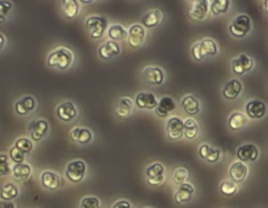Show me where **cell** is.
<instances>
[{
	"label": "cell",
	"instance_id": "cell-19",
	"mask_svg": "<svg viewBox=\"0 0 268 208\" xmlns=\"http://www.w3.org/2000/svg\"><path fill=\"white\" fill-rule=\"evenodd\" d=\"M242 92V84L237 79H233L226 82L223 87L222 95L227 100H235Z\"/></svg>",
	"mask_w": 268,
	"mask_h": 208
},
{
	"label": "cell",
	"instance_id": "cell-11",
	"mask_svg": "<svg viewBox=\"0 0 268 208\" xmlns=\"http://www.w3.org/2000/svg\"><path fill=\"white\" fill-rule=\"evenodd\" d=\"M31 137L35 141H41L49 132V123L43 119L33 121L29 126Z\"/></svg>",
	"mask_w": 268,
	"mask_h": 208
},
{
	"label": "cell",
	"instance_id": "cell-22",
	"mask_svg": "<svg viewBox=\"0 0 268 208\" xmlns=\"http://www.w3.org/2000/svg\"><path fill=\"white\" fill-rule=\"evenodd\" d=\"M199 156L205 159L209 163H215L221 156V151L219 149L213 148L212 146H210L209 144H202V145L199 147L198 149Z\"/></svg>",
	"mask_w": 268,
	"mask_h": 208
},
{
	"label": "cell",
	"instance_id": "cell-26",
	"mask_svg": "<svg viewBox=\"0 0 268 208\" xmlns=\"http://www.w3.org/2000/svg\"><path fill=\"white\" fill-rule=\"evenodd\" d=\"M70 138L72 139V141L79 144H87L92 139V134L87 129L76 126V128L70 132Z\"/></svg>",
	"mask_w": 268,
	"mask_h": 208
},
{
	"label": "cell",
	"instance_id": "cell-41",
	"mask_svg": "<svg viewBox=\"0 0 268 208\" xmlns=\"http://www.w3.org/2000/svg\"><path fill=\"white\" fill-rule=\"evenodd\" d=\"M13 3L10 1H0V22H5L7 15L12 10Z\"/></svg>",
	"mask_w": 268,
	"mask_h": 208
},
{
	"label": "cell",
	"instance_id": "cell-45",
	"mask_svg": "<svg viewBox=\"0 0 268 208\" xmlns=\"http://www.w3.org/2000/svg\"><path fill=\"white\" fill-rule=\"evenodd\" d=\"M4 43H5V39H4L3 36L1 34H0V50L3 49Z\"/></svg>",
	"mask_w": 268,
	"mask_h": 208
},
{
	"label": "cell",
	"instance_id": "cell-12",
	"mask_svg": "<svg viewBox=\"0 0 268 208\" xmlns=\"http://www.w3.org/2000/svg\"><path fill=\"white\" fill-rule=\"evenodd\" d=\"M77 108L72 102L66 101L61 103L57 107V116L58 118L64 122H70L77 117Z\"/></svg>",
	"mask_w": 268,
	"mask_h": 208
},
{
	"label": "cell",
	"instance_id": "cell-2",
	"mask_svg": "<svg viewBox=\"0 0 268 208\" xmlns=\"http://www.w3.org/2000/svg\"><path fill=\"white\" fill-rule=\"evenodd\" d=\"M217 53V44L212 39H203L192 47V56L196 61H200L207 56H216Z\"/></svg>",
	"mask_w": 268,
	"mask_h": 208
},
{
	"label": "cell",
	"instance_id": "cell-42",
	"mask_svg": "<svg viewBox=\"0 0 268 208\" xmlns=\"http://www.w3.org/2000/svg\"><path fill=\"white\" fill-rule=\"evenodd\" d=\"M10 156L12 158V160L15 162L16 164H21L23 163L24 161V153L20 150L18 149L16 146H13L10 150Z\"/></svg>",
	"mask_w": 268,
	"mask_h": 208
},
{
	"label": "cell",
	"instance_id": "cell-31",
	"mask_svg": "<svg viewBox=\"0 0 268 208\" xmlns=\"http://www.w3.org/2000/svg\"><path fill=\"white\" fill-rule=\"evenodd\" d=\"M108 36L112 41L123 40L128 37V31L121 24H113L108 29Z\"/></svg>",
	"mask_w": 268,
	"mask_h": 208
},
{
	"label": "cell",
	"instance_id": "cell-13",
	"mask_svg": "<svg viewBox=\"0 0 268 208\" xmlns=\"http://www.w3.org/2000/svg\"><path fill=\"white\" fill-rule=\"evenodd\" d=\"M143 78L149 84L161 85L163 82V71L160 68L149 67L143 70Z\"/></svg>",
	"mask_w": 268,
	"mask_h": 208
},
{
	"label": "cell",
	"instance_id": "cell-5",
	"mask_svg": "<svg viewBox=\"0 0 268 208\" xmlns=\"http://www.w3.org/2000/svg\"><path fill=\"white\" fill-rule=\"evenodd\" d=\"M86 173V165L83 161L76 160L72 161L67 165L66 177L72 183H79L84 179Z\"/></svg>",
	"mask_w": 268,
	"mask_h": 208
},
{
	"label": "cell",
	"instance_id": "cell-30",
	"mask_svg": "<svg viewBox=\"0 0 268 208\" xmlns=\"http://www.w3.org/2000/svg\"><path fill=\"white\" fill-rule=\"evenodd\" d=\"M247 123V117L242 113H234L228 119V126L230 130L239 131L243 129Z\"/></svg>",
	"mask_w": 268,
	"mask_h": 208
},
{
	"label": "cell",
	"instance_id": "cell-35",
	"mask_svg": "<svg viewBox=\"0 0 268 208\" xmlns=\"http://www.w3.org/2000/svg\"><path fill=\"white\" fill-rule=\"evenodd\" d=\"M189 178V169L184 166H179L174 170L173 174V181L176 184L181 185L186 183L187 179Z\"/></svg>",
	"mask_w": 268,
	"mask_h": 208
},
{
	"label": "cell",
	"instance_id": "cell-16",
	"mask_svg": "<svg viewBox=\"0 0 268 208\" xmlns=\"http://www.w3.org/2000/svg\"><path fill=\"white\" fill-rule=\"evenodd\" d=\"M135 104L141 110H155L159 105V101L151 93H140L135 97Z\"/></svg>",
	"mask_w": 268,
	"mask_h": 208
},
{
	"label": "cell",
	"instance_id": "cell-33",
	"mask_svg": "<svg viewBox=\"0 0 268 208\" xmlns=\"http://www.w3.org/2000/svg\"><path fill=\"white\" fill-rule=\"evenodd\" d=\"M199 133L197 122L194 119H188L184 121V137L187 139H195Z\"/></svg>",
	"mask_w": 268,
	"mask_h": 208
},
{
	"label": "cell",
	"instance_id": "cell-28",
	"mask_svg": "<svg viewBox=\"0 0 268 208\" xmlns=\"http://www.w3.org/2000/svg\"><path fill=\"white\" fill-rule=\"evenodd\" d=\"M79 3L76 0H64L62 3V13L68 19H73L79 14Z\"/></svg>",
	"mask_w": 268,
	"mask_h": 208
},
{
	"label": "cell",
	"instance_id": "cell-39",
	"mask_svg": "<svg viewBox=\"0 0 268 208\" xmlns=\"http://www.w3.org/2000/svg\"><path fill=\"white\" fill-rule=\"evenodd\" d=\"M15 146L18 148V149H20L24 155L27 152H30L32 149H33V143L32 141H30L29 139H26V138H20V139H18L15 143Z\"/></svg>",
	"mask_w": 268,
	"mask_h": 208
},
{
	"label": "cell",
	"instance_id": "cell-43",
	"mask_svg": "<svg viewBox=\"0 0 268 208\" xmlns=\"http://www.w3.org/2000/svg\"><path fill=\"white\" fill-rule=\"evenodd\" d=\"M112 208H132L131 207V204L129 203L128 201L126 200H121V201H117Z\"/></svg>",
	"mask_w": 268,
	"mask_h": 208
},
{
	"label": "cell",
	"instance_id": "cell-27",
	"mask_svg": "<svg viewBox=\"0 0 268 208\" xmlns=\"http://www.w3.org/2000/svg\"><path fill=\"white\" fill-rule=\"evenodd\" d=\"M162 14L160 10H151L148 13H146L143 18H142V22L143 24L148 29H152L155 28V26L159 25L161 21Z\"/></svg>",
	"mask_w": 268,
	"mask_h": 208
},
{
	"label": "cell",
	"instance_id": "cell-18",
	"mask_svg": "<svg viewBox=\"0 0 268 208\" xmlns=\"http://www.w3.org/2000/svg\"><path fill=\"white\" fill-rule=\"evenodd\" d=\"M246 114L252 119H261L266 114V105L260 100H252L246 104Z\"/></svg>",
	"mask_w": 268,
	"mask_h": 208
},
{
	"label": "cell",
	"instance_id": "cell-40",
	"mask_svg": "<svg viewBox=\"0 0 268 208\" xmlns=\"http://www.w3.org/2000/svg\"><path fill=\"white\" fill-rule=\"evenodd\" d=\"M101 202L97 197H85L81 201L80 208H100Z\"/></svg>",
	"mask_w": 268,
	"mask_h": 208
},
{
	"label": "cell",
	"instance_id": "cell-29",
	"mask_svg": "<svg viewBox=\"0 0 268 208\" xmlns=\"http://www.w3.org/2000/svg\"><path fill=\"white\" fill-rule=\"evenodd\" d=\"M13 176L17 181H26L32 175V168L30 165L21 163L13 166Z\"/></svg>",
	"mask_w": 268,
	"mask_h": 208
},
{
	"label": "cell",
	"instance_id": "cell-25",
	"mask_svg": "<svg viewBox=\"0 0 268 208\" xmlns=\"http://www.w3.org/2000/svg\"><path fill=\"white\" fill-rule=\"evenodd\" d=\"M41 183L50 191H57L61 183L60 177L57 174L52 173V171H44L41 175Z\"/></svg>",
	"mask_w": 268,
	"mask_h": 208
},
{
	"label": "cell",
	"instance_id": "cell-34",
	"mask_svg": "<svg viewBox=\"0 0 268 208\" xmlns=\"http://www.w3.org/2000/svg\"><path fill=\"white\" fill-rule=\"evenodd\" d=\"M132 106H133V102L130 98H128V97L121 98L119 99V102H118L117 114L125 118V117H128L129 115L131 114Z\"/></svg>",
	"mask_w": 268,
	"mask_h": 208
},
{
	"label": "cell",
	"instance_id": "cell-10",
	"mask_svg": "<svg viewBox=\"0 0 268 208\" xmlns=\"http://www.w3.org/2000/svg\"><path fill=\"white\" fill-rule=\"evenodd\" d=\"M254 68V60L247 56L246 54H241L238 58L234 59L232 62L233 71L237 75H243L247 71L252 70Z\"/></svg>",
	"mask_w": 268,
	"mask_h": 208
},
{
	"label": "cell",
	"instance_id": "cell-7",
	"mask_svg": "<svg viewBox=\"0 0 268 208\" xmlns=\"http://www.w3.org/2000/svg\"><path fill=\"white\" fill-rule=\"evenodd\" d=\"M209 2L207 0H196L192 3L189 15L194 21H205L209 16Z\"/></svg>",
	"mask_w": 268,
	"mask_h": 208
},
{
	"label": "cell",
	"instance_id": "cell-8",
	"mask_svg": "<svg viewBox=\"0 0 268 208\" xmlns=\"http://www.w3.org/2000/svg\"><path fill=\"white\" fill-rule=\"evenodd\" d=\"M165 131L171 140H179L184 136V122L177 117H172L167 122Z\"/></svg>",
	"mask_w": 268,
	"mask_h": 208
},
{
	"label": "cell",
	"instance_id": "cell-15",
	"mask_svg": "<svg viewBox=\"0 0 268 208\" xmlns=\"http://www.w3.org/2000/svg\"><path fill=\"white\" fill-rule=\"evenodd\" d=\"M119 53H121V48L115 41L112 40L106 41L99 48V55L104 60L112 59L116 57Z\"/></svg>",
	"mask_w": 268,
	"mask_h": 208
},
{
	"label": "cell",
	"instance_id": "cell-1",
	"mask_svg": "<svg viewBox=\"0 0 268 208\" xmlns=\"http://www.w3.org/2000/svg\"><path fill=\"white\" fill-rule=\"evenodd\" d=\"M73 63V54L66 48H59L52 52L48 58V66L61 70L68 69Z\"/></svg>",
	"mask_w": 268,
	"mask_h": 208
},
{
	"label": "cell",
	"instance_id": "cell-46",
	"mask_svg": "<svg viewBox=\"0 0 268 208\" xmlns=\"http://www.w3.org/2000/svg\"><path fill=\"white\" fill-rule=\"evenodd\" d=\"M264 7H265L266 12H268V0H265L264 1Z\"/></svg>",
	"mask_w": 268,
	"mask_h": 208
},
{
	"label": "cell",
	"instance_id": "cell-32",
	"mask_svg": "<svg viewBox=\"0 0 268 208\" xmlns=\"http://www.w3.org/2000/svg\"><path fill=\"white\" fill-rule=\"evenodd\" d=\"M18 192L17 187L13 183H6L3 185V187L0 191V197L3 201H12L14 199L18 197Z\"/></svg>",
	"mask_w": 268,
	"mask_h": 208
},
{
	"label": "cell",
	"instance_id": "cell-38",
	"mask_svg": "<svg viewBox=\"0 0 268 208\" xmlns=\"http://www.w3.org/2000/svg\"><path fill=\"white\" fill-rule=\"evenodd\" d=\"M12 173V168L8 163V157L5 153L0 155V177L8 176Z\"/></svg>",
	"mask_w": 268,
	"mask_h": 208
},
{
	"label": "cell",
	"instance_id": "cell-6",
	"mask_svg": "<svg viewBox=\"0 0 268 208\" xmlns=\"http://www.w3.org/2000/svg\"><path fill=\"white\" fill-rule=\"evenodd\" d=\"M147 182L152 186L161 185L164 180V167L161 163H153L147 168Z\"/></svg>",
	"mask_w": 268,
	"mask_h": 208
},
{
	"label": "cell",
	"instance_id": "cell-44",
	"mask_svg": "<svg viewBox=\"0 0 268 208\" xmlns=\"http://www.w3.org/2000/svg\"><path fill=\"white\" fill-rule=\"evenodd\" d=\"M0 208H16L15 204L11 201H0Z\"/></svg>",
	"mask_w": 268,
	"mask_h": 208
},
{
	"label": "cell",
	"instance_id": "cell-4",
	"mask_svg": "<svg viewBox=\"0 0 268 208\" xmlns=\"http://www.w3.org/2000/svg\"><path fill=\"white\" fill-rule=\"evenodd\" d=\"M85 26L92 38L100 39L103 37L107 29V20L106 18L101 16H91L86 20Z\"/></svg>",
	"mask_w": 268,
	"mask_h": 208
},
{
	"label": "cell",
	"instance_id": "cell-14",
	"mask_svg": "<svg viewBox=\"0 0 268 208\" xmlns=\"http://www.w3.org/2000/svg\"><path fill=\"white\" fill-rule=\"evenodd\" d=\"M194 193H195V188L190 183H183L179 185L178 189L175 193L174 199L175 202L177 204H184V203H189L194 196Z\"/></svg>",
	"mask_w": 268,
	"mask_h": 208
},
{
	"label": "cell",
	"instance_id": "cell-3",
	"mask_svg": "<svg viewBox=\"0 0 268 208\" xmlns=\"http://www.w3.org/2000/svg\"><path fill=\"white\" fill-rule=\"evenodd\" d=\"M252 21L247 15H239L229 25V32L236 38H243L251 32Z\"/></svg>",
	"mask_w": 268,
	"mask_h": 208
},
{
	"label": "cell",
	"instance_id": "cell-23",
	"mask_svg": "<svg viewBox=\"0 0 268 208\" xmlns=\"http://www.w3.org/2000/svg\"><path fill=\"white\" fill-rule=\"evenodd\" d=\"M175 107H176V105H175V102L172 98L163 97L161 99L159 105L155 108V114L159 117H161V118H164V117L169 115V113L175 110Z\"/></svg>",
	"mask_w": 268,
	"mask_h": 208
},
{
	"label": "cell",
	"instance_id": "cell-36",
	"mask_svg": "<svg viewBox=\"0 0 268 208\" xmlns=\"http://www.w3.org/2000/svg\"><path fill=\"white\" fill-rule=\"evenodd\" d=\"M229 1L228 0H215L211 4V11L214 15H220L228 11Z\"/></svg>",
	"mask_w": 268,
	"mask_h": 208
},
{
	"label": "cell",
	"instance_id": "cell-20",
	"mask_svg": "<svg viewBox=\"0 0 268 208\" xmlns=\"http://www.w3.org/2000/svg\"><path fill=\"white\" fill-rule=\"evenodd\" d=\"M248 174L247 166L242 162H235L229 168V176L233 179L235 183H242L245 181Z\"/></svg>",
	"mask_w": 268,
	"mask_h": 208
},
{
	"label": "cell",
	"instance_id": "cell-9",
	"mask_svg": "<svg viewBox=\"0 0 268 208\" xmlns=\"http://www.w3.org/2000/svg\"><path fill=\"white\" fill-rule=\"evenodd\" d=\"M128 43L132 49L141 48L145 38H146V32L145 29L140 24H133L130 30L128 31Z\"/></svg>",
	"mask_w": 268,
	"mask_h": 208
},
{
	"label": "cell",
	"instance_id": "cell-17",
	"mask_svg": "<svg viewBox=\"0 0 268 208\" xmlns=\"http://www.w3.org/2000/svg\"><path fill=\"white\" fill-rule=\"evenodd\" d=\"M237 157L243 162H255L259 157V150L254 144H244L238 148Z\"/></svg>",
	"mask_w": 268,
	"mask_h": 208
},
{
	"label": "cell",
	"instance_id": "cell-37",
	"mask_svg": "<svg viewBox=\"0 0 268 208\" xmlns=\"http://www.w3.org/2000/svg\"><path fill=\"white\" fill-rule=\"evenodd\" d=\"M237 192H238V186L235 182L224 181V182H222L220 185V193L224 196H227V197L234 196Z\"/></svg>",
	"mask_w": 268,
	"mask_h": 208
},
{
	"label": "cell",
	"instance_id": "cell-21",
	"mask_svg": "<svg viewBox=\"0 0 268 208\" xmlns=\"http://www.w3.org/2000/svg\"><path fill=\"white\" fill-rule=\"evenodd\" d=\"M36 107V101L35 99L31 96H26L21 98L20 100H18L15 104V110L17 114L21 116H25L33 112Z\"/></svg>",
	"mask_w": 268,
	"mask_h": 208
},
{
	"label": "cell",
	"instance_id": "cell-24",
	"mask_svg": "<svg viewBox=\"0 0 268 208\" xmlns=\"http://www.w3.org/2000/svg\"><path fill=\"white\" fill-rule=\"evenodd\" d=\"M181 106L188 115L195 116L200 113V104L197 99L192 96L188 95L181 100Z\"/></svg>",
	"mask_w": 268,
	"mask_h": 208
}]
</instances>
